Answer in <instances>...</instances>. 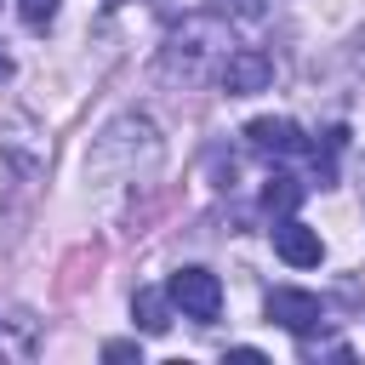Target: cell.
<instances>
[{
    "instance_id": "5",
    "label": "cell",
    "mask_w": 365,
    "mask_h": 365,
    "mask_svg": "<svg viewBox=\"0 0 365 365\" xmlns=\"http://www.w3.org/2000/svg\"><path fill=\"white\" fill-rule=\"evenodd\" d=\"M268 319H274V325H285L291 336H308V331H319V325H325V302H319L314 291L274 285V291H268Z\"/></svg>"
},
{
    "instance_id": "9",
    "label": "cell",
    "mask_w": 365,
    "mask_h": 365,
    "mask_svg": "<svg viewBox=\"0 0 365 365\" xmlns=\"http://www.w3.org/2000/svg\"><path fill=\"white\" fill-rule=\"evenodd\" d=\"M302 194H308V182H302V177L274 171V177L262 182V211H268V217H291V211L302 205Z\"/></svg>"
},
{
    "instance_id": "13",
    "label": "cell",
    "mask_w": 365,
    "mask_h": 365,
    "mask_svg": "<svg viewBox=\"0 0 365 365\" xmlns=\"http://www.w3.org/2000/svg\"><path fill=\"white\" fill-rule=\"evenodd\" d=\"M6 80H11V57L0 51V86H6Z\"/></svg>"
},
{
    "instance_id": "12",
    "label": "cell",
    "mask_w": 365,
    "mask_h": 365,
    "mask_svg": "<svg viewBox=\"0 0 365 365\" xmlns=\"http://www.w3.org/2000/svg\"><path fill=\"white\" fill-rule=\"evenodd\" d=\"M348 57H354V68H359V74H365V29H359V34H354V51H348Z\"/></svg>"
},
{
    "instance_id": "7",
    "label": "cell",
    "mask_w": 365,
    "mask_h": 365,
    "mask_svg": "<svg viewBox=\"0 0 365 365\" xmlns=\"http://www.w3.org/2000/svg\"><path fill=\"white\" fill-rule=\"evenodd\" d=\"M274 251H279V262H291V268H319V262H325L319 228H308V222H297V217H279V222H274Z\"/></svg>"
},
{
    "instance_id": "1",
    "label": "cell",
    "mask_w": 365,
    "mask_h": 365,
    "mask_svg": "<svg viewBox=\"0 0 365 365\" xmlns=\"http://www.w3.org/2000/svg\"><path fill=\"white\" fill-rule=\"evenodd\" d=\"M160 165V131H154V120H143V114H120L114 125H103V137L91 143V154H86V171L91 177H120V182H131V177H143V171H154Z\"/></svg>"
},
{
    "instance_id": "14",
    "label": "cell",
    "mask_w": 365,
    "mask_h": 365,
    "mask_svg": "<svg viewBox=\"0 0 365 365\" xmlns=\"http://www.w3.org/2000/svg\"><path fill=\"white\" fill-rule=\"evenodd\" d=\"M103 6H125V0H103Z\"/></svg>"
},
{
    "instance_id": "11",
    "label": "cell",
    "mask_w": 365,
    "mask_h": 365,
    "mask_svg": "<svg viewBox=\"0 0 365 365\" xmlns=\"http://www.w3.org/2000/svg\"><path fill=\"white\" fill-rule=\"evenodd\" d=\"M103 359H137L143 365V348L137 342H103Z\"/></svg>"
},
{
    "instance_id": "3",
    "label": "cell",
    "mask_w": 365,
    "mask_h": 365,
    "mask_svg": "<svg viewBox=\"0 0 365 365\" xmlns=\"http://www.w3.org/2000/svg\"><path fill=\"white\" fill-rule=\"evenodd\" d=\"M165 297H171V308L182 319H200V325H211L222 314V279L211 268H177L165 279Z\"/></svg>"
},
{
    "instance_id": "8",
    "label": "cell",
    "mask_w": 365,
    "mask_h": 365,
    "mask_svg": "<svg viewBox=\"0 0 365 365\" xmlns=\"http://www.w3.org/2000/svg\"><path fill=\"white\" fill-rule=\"evenodd\" d=\"M131 325L143 336H165L171 331V297L165 291H137L131 297Z\"/></svg>"
},
{
    "instance_id": "6",
    "label": "cell",
    "mask_w": 365,
    "mask_h": 365,
    "mask_svg": "<svg viewBox=\"0 0 365 365\" xmlns=\"http://www.w3.org/2000/svg\"><path fill=\"white\" fill-rule=\"evenodd\" d=\"M245 143H251L257 154H268V160H291V154L308 148V137H302L297 120H285V114H257V120L245 125Z\"/></svg>"
},
{
    "instance_id": "10",
    "label": "cell",
    "mask_w": 365,
    "mask_h": 365,
    "mask_svg": "<svg viewBox=\"0 0 365 365\" xmlns=\"http://www.w3.org/2000/svg\"><path fill=\"white\" fill-rule=\"evenodd\" d=\"M57 11H63V0H17V17H23L34 34H46V29L57 23Z\"/></svg>"
},
{
    "instance_id": "2",
    "label": "cell",
    "mask_w": 365,
    "mask_h": 365,
    "mask_svg": "<svg viewBox=\"0 0 365 365\" xmlns=\"http://www.w3.org/2000/svg\"><path fill=\"white\" fill-rule=\"evenodd\" d=\"M228 57V34H222V23L217 17H188L171 40H165V51H160V68L165 74H182V80H200L211 63H222Z\"/></svg>"
},
{
    "instance_id": "4",
    "label": "cell",
    "mask_w": 365,
    "mask_h": 365,
    "mask_svg": "<svg viewBox=\"0 0 365 365\" xmlns=\"http://www.w3.org/2000/svg\"><path fill=\"white\" fill-rule=\"evenodd\" d=\"M217 86L228 97H257L274 86V57L262 46H228V57L217 63Z\"/></svg>"
}]
</instances>
